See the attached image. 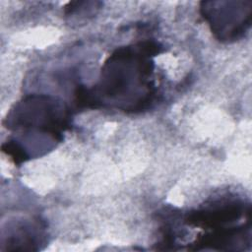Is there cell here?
<instances>
[{"mask_svg":"<svg viewBox=\"0 0 252 252\" xmlns=\"http://www.w3.org/2000/svg\"><path fill=\"white\" fill-rule=\"evenodd\" d=\"M161 51L154 40L119 47L104 62L95 86H82L78 92L81 109L114 107L128 113L150 108L157 96L152 79L153 57Z\"/></svg>","mask_w":252,"mask_h":252,"instance_id":"1","label":"cell"},{"mask_svg":"<svg viewBox=\"0 0 252 252\" xmlns=\"http://www.w3.org/2000/svg\"><path fill=\"white\" fill-rule=\"evenodd\" d=\"M71 125L68 107L59 99L45 94H31L17 102L6 117V127L32 130L56 142Z\"/></svg>","mask_w":252,"mask_h":252,"instance_id":"2","label":"cell"},{"mask_svg":"<svg viewBox=\"0 0 252 252\" xmlns=\"http://www.w3.org/2000/svg\"><path fill=\"white\" fill-rule=\"evenodd\" d=\"M200 13L220 41L242 37L251 26V1H203Z\"/></svg>","mask_w":252,"mask_h":252,"instance_id":"3","label":"cell"},{"mask_svg":"<svg viewBox=\"0 0 252 252\" xmlns=\"http://www.w3.org/2000/svg\"><path fill=\"white\" fill-rule=\"evenodd\" d=\"M245 215H250V205L239 199L223 198L192 211L185 221L190 225L214 229L230 225Z\"/></svg>","mask_w":252,"mask_h":252,"instance_id":"4","label":"cell"},{"mask_svg":"<svg viewBox=\"0 0 252 252\" xmlns=\"http://www.w3.org/2000/svg\"><path fill=\"white\" fill-rule=\"evenodd\" d=\"M250 243V222L236 226L214 228L213 231L200 236L193 243L192 250L237 249V245Z\"/></svg>","mask_w":252,"mask_h":252,"instance_id":"5","label":"cell"}]
</instances>
